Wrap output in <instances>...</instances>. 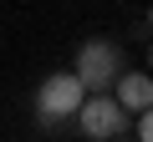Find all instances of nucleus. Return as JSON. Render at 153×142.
<instances>
[{
	"label": "nucleus",
	"instance_id": "f257e3e1",
	"mask_svg": "<svg viewBox=\"0 0 153 142\" xmlns=\"http://www.w3.org/2000/svg\"><path fill=\"white\" fill-rule=\"evenodd\" d=\"M117 71H123V51H117V41L92 36V41L76 46V66H71V76L82 81V91H107V86L117 81Z\"/></svg>",
	"mask_w": 153,
	"mask_h": 142
},
{
	"label": "nucleus",
	"instance_id": "f03ea898",
	"mask_svg": "<svg viewBox=\"0 0 153 142\" xmlns=\"http://www.w3.org/2000/svg\"><path fill=\"white\" fill-rule=\"evenodd\" d=\"M82 81L71 76V71H51V76L36 86V122L41 127H56L61 117H76V107H82Z\"/></svg>",
	"mask_w": 153,
	"mask_h": 142
},
{
	"label": "nucleus",
	"instance_id": "7ed1b4c3",
	"mask_svg": "<svg viewBox=\"0 0 153 142\" xmlns=\"http://www.w3.org/2000/svg\"><path fill=\"white\" fill-rule=\"evenodd\" d=\"M76 122H82V137H92V142H112V137H123L128 112L112 102V91H87L82 107H76Z\"/></svg>",
	"mask_w": 153,
	"mask_h": 142
},
{
	"label": "nucleus",
	"instance_id": "20e7f679",
	"mask_svg": "<svg viewBox=\"0 0 153 142\" xmlns=\"http://www.w3.org/2000/svg\"><path fill=\"white\" fill-rule=\"evenodd\" d=\"M107 91H112V102H117L128 117L153 107V76H148V71H117V81H112Z\"/></svg>",
	"mask_w": 153,
	"mask_h": 142
},
{
	"label": "nucleus",
	"instance_id": "39448f33",
	"mask_svg": "<svg viewBox=\"0 0 153 142\" xmlns=\"http://www.w3.org/2000/svg\"><path fill=\"white\" fill-rule=\"evenodd\" d=\"M133 117H138V142H153V117L148 112H133Z\"/></svg>",
	"mask_w": 153,
	"mask_h": 142
}]
</instances>
